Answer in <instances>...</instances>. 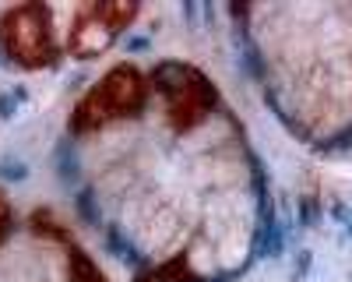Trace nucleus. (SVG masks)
Listing matches in <instances>:
<instances>
[{"label":"nucleus","instance_id":"11","mask_svg":"<svg viewBox=\"0 0 352 282\" xmlns=\"http://www.w3.org/2000/svg\"><path fill=\"white\" fill-rule=\"evenodd\" d=\"M0 177L4 180H25L28 169H25V162H0Z\"/></svg>","mask_w":352,"mask_h":282},{"label":"nucleus","instance_id":"9","mask_svg":"<svg viewBox=\"0 0 352 282\" xmlns=\"http://www.w3.org/2000/svg\"><path fill=\"white\" fill-rule=\"evenodd\" d=\"M21 99H25L21 92H18V96H14V92H4V96H0V120H11L14 113H18V102H21Z\"/></svg>","mask_w":352,"mask_h":282},{"label":"nucleus","instance_id":"5","mask_svg":"<svg viewBox=\"0 0 352 282\" xmlns=\"http://www.w3.org/2000/svg\"><path fill=\"white\" fill-rule=\"evenodd\" d=\"M67 272H71V282H106L99 265L78 243H67Z\"/></svg>","mask_w":352,"mask_h":282},{"label":"nucleus","instance_id":"12","mask_svg":"<svg viewBox=\"0 0 352 282\" xmlns=\"http://www.w3.org/2000/svg\"><path fill=\"white\" fill-rule=\"evenodd\" d=\"M8 230H11V205H8V197H4V191H0V243H4Z\"/></svg>","mask_w":352,"mask_h":282},{"label":"nucleus","instance_id":"2","mask_svg":"<svg viewBox=\"0 0 352 282\" xmlns=\"http://www.w3.org/2000/svg\"><path fill=\"white\" fill-rule=\"evenodd\" d=\"M152 81L169 102V120L176 131H190L204 120V113L215 106V85L197 67L184 61H162L152 71Z\"/></svg>","mask_w":352,"mask_h":282},{"label":"nucleus","instance_id":"14","mask_svg":"<svg viewBox=\"0 0 352 282\" xmlns=\"http://www.w3.org/2000/svg\"><path fill=\"white\" fill-rule=\"evenodd\" d=\"M349 237H352V219H349Z\"/></svg>","mask_w":352,"mask_h":282},{"label":"nucleus","instance_id":"4","mask_svg":"<svg viewBox=\"0 0 352 282\" xmlns=\"http://www.w3.org/2000/svg\"><path fill=\"white\" fill-rule=\"evenodd\" d=\"M138 14V4H88L85 11H78L71 36H67V50L78 61H92V56L106 53L116 43V32L131 25V18Z\"/></svg>","mask_w":352,"mask_h":282},{"label":"nucleus","instance_id":"10","mask_svg":"<svg viewBox=\"0 0 352 282\" xmlns=\"http://www.w3.org/2000/svg\"><path fill=\"white\" fill-rule=\"evenodd\" d=\"M310 265H314V254L310 250H300L296 254V268H292V282H303L307 272H310Z\"/></svg>","mask_w":352,"mask_h":282},{"label":"nucleus","instance_id":"1","mask_svg":"<svg viewBox=\"0 0 352 282\" xmlns=\"http://www.w3.org/2000/svg\"><path fill=\"white\" fill-rule=\"evenodd\" d=\"M144 96H148V89H144V78L138 74V67H131V64L113 67L71 113V131L85 134L109 120L134 117V113L144 109Z\"/></svg>","mask_w":352,"mask_h":282},{"label":"nucleus","instance_id":"7","mask_svg":"<svg viewBox=\"0 0 352 282\" xmlns=\"http://www.w3.org/2000/svg\"><path fill=\"white\" fill-rule=\"evenodd\" d=\"M138 282H197V279L190 275V268L184 265V258H173L169 265H162V268H155V272L138 275Z\"/></svg>","mask_w":352,"mask_h":282},{"label":"nucleus","instance_id":"3","mask_svg":"<svg viewBox=\"0 0 352 282\" xmlns=\"http://www.w3.org/2000/svg\"><path fill=\"white\" fill-rule=\"evenodd\" d=\"M0 43L8 56L21 67H50L56 64V46L50 36V11L43 4H21L0 21Z\"/></svg>","mask_w":352,"mask_h":282},{"label":"nucleus","instance_id":"6","mask_svg":"<svg viewBox=\"0 0 352 282\" xmlns=\"http://www.w3.org/2000/svg\"><path fill=\"white\" fill-rule=\"evenodd\" d=\"M282 247H285V226H282V219L268 208V222H264V233H261V254L275 261L278 254H282Z\"/></svg>","mask_w":352,"mask_h":282},{"label":"nucleus","instance_id":"8","mask_svg":"<svg viewBox=\"0 0 352 282\" xmlns=\"http://www.w3.org/2000/svg\"><path fill=\"white\" fill-rule=\"evenodd\" d=\"M106 243H109L116 254H120V261H138V254L131 250V243H127L120 233H116V230H109V233H106Z\"/></svg>","mask_w":352,"mask_h":282},{"label":"nucleus","instance_id":"13","mask_svg":"<svg viewBox=\"0 0 352 282\" xmlns=\"http://www.w3.org/2000/svg\"><path fill=\"white\" fill-rule=\"evenodd\" d=\"M148 46H152L148 36H127V39H124V50H127V53H144Z\"/></svg>","mask_w":352,"mask_h":282}]
</instances>
